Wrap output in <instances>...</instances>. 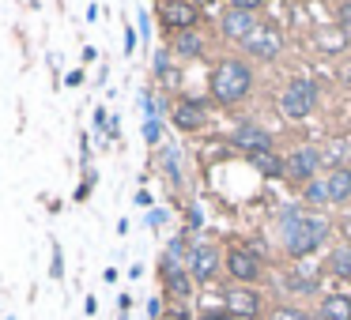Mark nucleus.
Masks as SVG:
<instances>
[{
	"instance_id": "nucleus-1",
	"label": "nucleus",
	"mask_w": 351,
	"mask_h": 320,
	"mask_svg": "<svg viewBox=\"0 0 351 320\" xmlns=\"http://www.w3.org/2000/svg\"><path fill=\"white\" fill-rule=\"evenodd\" d=\"M280 230H283V249H287V256L298 260V256H310L328 237V219L325 215H306L298 207H283Z\"/></svg>"
},
{
	"instance_id": "nucleus-2",
	"label": "nucleus",
	"mask_w": 351,
	"mask_h": 320,
	"mask_svg": "<svg viewBox=\"0 0 351 320\" xmlns=\"http://www.w3.org/2000/svg\"><path fill=\"white\" fill-rule=\"evenodd\" d=\"M250 91H253L250 64L238 61V57H223L212 72V98L219 106H238L242 98H250Z\"/></svg>"
},
{
	"instance_id": "nucleus-3",
	"label": "nucleus",
	"mask_w": 351,
	"mask_h": 320,
	"mask_svg": "<svg viewBox=\"0 0 351 320\" xmlns=\"http://www.w3.org/2000/svg\"><path fill=\"white\" fill-rule=\"evenodd\" d=\"M200 19V4L197 0H159V23L167 31L182 34V31H193Z\"/></svg>"
},
{
	"instance_id": "nucleus-4",
	"label": "nucleus",
	"mask_w": 351,
	"mask_h": 320,
	"mask_svg": "<svg viewBox=\"0 0 351 320\" xmlns=\"http://www.w3.org/2000/svg\"><path fill=\"white\" fill-rule=\"evenodd\" d=\"M313 102H317V87L310 83V79H291L287 87H283V94H280V109L287 117H310V109H313Z\"/></svg>"
},
{
	"instance_id": "nucleus-5",
	"label": "nucleus",
	"mask_w": 351,
	"mask_h": 320,
	"mask_svg": "<svg viewBox=\"0 0 351 320\" xmlns=\"http://www.w3.org/2000/svg\"><path fill=\"white\" fill-rule=\"evenodd\" d=\"M223 312H227V317H238V320L261 317V294L253 286H230L227 294H223Z\"/></svg>"
},
{
	"instance_id": "nucleus-6",
	"label": "nucleus",
	"mask_w": 351,
	"mask_h": 320,
	"mask_svg": "<svg viewBox=\"0 0 351 320\" xmlns=\"http://www.w3.org/2000/svg\"><path fill=\"white\" fill-rule=\"evenodd\" d=\"M242 46H245V53L257 57V61H272V57H280V49H283V34L276 31V27L261 23L257 31L242 42Z\"/></svg>"
},
{
	"instance_id": "nucleus-7",
	"label": "nucleus",
	"mask_w": 351,
	"mask_h": 320,
	"mask_svg": "<svg viewBox=\"0 0 351 320\" xmlns=\"http://www.w3.org/2000/svg\"><path fill=\"white\" fill-rule=\"evenodd\" d=\"M223 267H227V275L238 282V286H250V282L261 279V260L253 256V252H245V249H230L227 256H223Z\"/></svg>"
},
{
	"instance_id": "nucleus-8",
	"label": "nucleus",
	"mask_w": 351,
	"mask_h": 320,
	"mask_svg": "<svg viewBox=\"0 0 351 320\" xmlns=\"http://www.w3.org/2000/svg\"><path fill=\"white\" fill-rule=\"evenodd\" d=\"M257 27H261L257 16H253V12H242V8H227V12H223V19H219V31H223V38H227V42H245Z\"/></svg>"
},
{
	"instance_id": "nucleus-9",
	"label": "nucleus",
	"mask_w": 351,
	"mask_h": 320,
	"mask_svg": "<svg viewBox=\"0 0 351 320\" xmlns=\"http://www.w3.org/2000/svg\"><path fill=\"white\" fill-rule=\"evenodd\" d=\"M189 275L197 282H212L219 275V249L215 245H197L189 252Z\"/></svg>"
},
{
	"instance_id": "nucleus-10",
	"label": "nucleus",
	"mask_w": 351,
	"mask_h": 320,
	"mask_svg": "<svg viewBox=\"0 0 351 320\" xmlns=\"http://www.w3.org/2000/svg\"><path fill=\"white\" fill-rule=\"evenodd\" d=\"M317 166H321L317 147H298V151H291V159H287V174L295 177V181H313Z\"/></svg>"
},
{
	"instance_id": "nucleus-11",
	"label": "nucleus",
	"mask_w": 351,
	"mask_h": 320,
	"mask_svg": "<svg viewBox=\"0 0 351 320\" xmlns=\"http://www.w3.org/2000/svg\"><path fill=\"white\" fill-rule=\"evenodd\" d=\"M230 139H234V147H242L245 155H253V151H272V136H268L261 124H253V121L238 124Z\"/></svg>"
},
{
	"instance_id": "nucleus-12",
	"label": "nucleus",
	"mask_w": 351,
	"mask_h": 320,
	"mask_svg": "<svg viewBox=\"0 0 351 320\" xmlns=\"http://www.w3.org/2000/svg\"><path fill=\"white\" fill-rule=\"evenodd\" d=\"M170 121H174L178 132H197V129H204L208 114H204V106H200V102H178L174 114H170Z\"/></svg>"
},
{
	"instance_id": "nucleus-13",
	"label": "nucleus",
	"mask_w": 351,
	"mask_h": 320,
	"mask_svg": "<svg viewBox=\"0 0 351 320\" xmlns=\"http://www.w3.org/2000/svg\"><path fill=\"white\" fill-rule=\"evenodd\" d=\"M162 279H167V290L174 297H189L193 294V275H189V267H178L174 260H162Z\"/></svg>"
},
{
	"instance_id": "nucleus-14",
	"label": "nucleus",
	"mask_w": 351,
	"mask_h": 320,
	"mask_svg": "<svg viewBox=\"0 0 351 320\" xmlns=\"http://www.w3.org/2000/svg\"><path fill=\"white\" fill-rule=\"evenodd\" d=\"M317 317L321 320H351V297L348 294H325Z\"/></svg>"
},
{
	"instance_id": "nucleus-15",
	"label": "nucleus",
	"mask_w": 351,
	"mask_h": 320,
	"mask_svg": "<svg viewBox=\"0 0 351 320\" xmlns=\"http://www.w3.org/2000/svg\"><path fill=\"white\" fill-rule=\"evenodd\" d=\"M170 49H174V57H182V61H193V57L204 53V38H200L197 31H182V34H174Z\"/></svg>"
},
{
	"instance_id": "nucleus-16",
	"label": "nucleus",
	"mask_w": 351,
	"mask_h": 320,
	"mask_svg": "<svg viewBox=\"0 0 351 320\" xmlns=\"http://www.w3.org/2000/svg\"><path fill=\"white\" fill-rule=\"evenodd\" d=\"M250 166L257 170L261 177H280L283 170H287V162H283L276 151H253L250 155Z\"/></svg>"
},
{
	"instance_id": "nucleus-17",
	"label": "nucleus",
	"mask_w": 351,
	"mask_h": 320,
	"mask_svg": "<svg viewBox=\"0 0 351 320\" xmlns=\"http://www.w3.org/2000/svg\"><path fill=\"white\" fill-rule=\"evenodd\" d=\"M325 185H328V200H332V204L348 200L351 196V170L348 166H343V170H328Z\"/></svg>"
},
{
	"instance_id": "nucleus-18",
	"label": "nucleus",
	"mask_w": 351,
	"mask_h": 320,
	"mask_svg": "<svg viewBox=\"0 0 351 320\" xmlns=\"http://www.w3.org/2000/svg\"><path fill=\"white\" fill-rule=\"evenodd\" d=\"M328 271L340 275V279H351V245H336L332 256H328Z\"/></svg>"
},
{
	"instance_id": "nucleus-19",
	"label": "nucleus",
	"mask_w": 351,
	"mask_h": 320,
	"mask_svg": "<svg viewBox=\"0 0 351 320\" xmlns=\"http://www.w3.org/2000/svg\"><path fill=\"white\" fill-rule=\"evenodd\" d=\"M317 46H325V49H343L348 46V34H328V31H317Z\"/></svg>"
},
{
	"instance_id": "nucleus-20",
	"label": "nucleus",
	"mask_w": 351,
	"mask_h": 320,
	"mask_svg": "<svg viewBox=\"0 0 351 320\" xmlns=\"http://www.w3.org/2000/svg\"><path fill=\"white\" fill-rule=\"evenodd\" d=\"M306 200H310V204H325V200H328V185L325 181H310V185H306Z\"/></svg>"
},
{
	"instance_id": "nucleus-21",
	"label": "nucleus",
	"mask_w": 351,
	"mask_h": 320,
	"mask_svg": "<svg viewBox=\"0 0 351 320\" xmlns=\"http://www.w3.org/2000/svg\"><path fill=\"white\" fill-rule=\"evenodd\" d=\"M272 320H310L302 309H295V305H280V309L272 312ZM313 320H321V317H313Z\"/></svg>"
},
{
	"instance_id": "nucleus-22",
	"label": "nucleus",
	"mask_w": 351,
	"mask_h": 320,
	"mask_svg": "<svg viewBox=\"0 0 351 320\" xmlns=\"http://www.w3.org/2000/svg\"><path fill=\"white\" fill-rule=\"evenodd\" d=\"M343 159H348V144H332V147H328L325 162H328V166H332V170H343V166H340Z\"/></svg>"
},
{
	"instance_id": "nucleus-23",
	"label": "nucleus",
	"mask_w": 351,
	"mask_h": 320,
	"mask_svg": "<svg viewBox=\"0 0 351 320\" xmlns=\"http://www.w3.org/2000/svg\"><path fill=\"white\" fill-rule=\"evenodd\" d=\"M340 27H343V34L351 38V0H343V4H340Z\"/></svg>"
},
{
	"instance_id": "nucleus-24",
	"label": "nucleus",
	"mask_w": 351,
	"mask_h": 320,
	"mask_svg": "<svg viewBox=\"0 0 351 320\" xmlns=\"http://www.w3.org/2000/svg\"><path fill=\"white\" fill-rule=\"evenodd\" d=\"M268 0H230V8H242V12H257V8H265Z\"/></svg>"
},
{
	"instance_id": "nucleus-25",
	"label": "nucleus",
	"mask_w": 351,
	"mask_h": 320,
	"mask_svg": "<svg viewBox=\"0 0 351 320\" xmlns=\"http://www.w3.org/2000/svg\"><path fill=\"white\" fill-rule=\"evenodd\" d=\"M49 267H53V279H61V275H64V271H61V267H64V264H61V249H57V245H53V264H49Z\"/></svg>"
},
{
	"instance_id": "nucleus-26",
	"label": "nucleus",
	"mask_w": 351,
	"mask_h": 320,
	"mask_svg": "<svg viewBox=\"0 0 351 320\" xmlns=\"http://www.w3.org/2000/svg\"><path fill=\"white\" fill-rule=\"evenodd\" d=\"M132 49H136V34L125 31V53H132Z\"/></svg>"
},
{
	"instance_id": "nucleus-27",
	"label": "nucleus",
	"mask_w": 351,
	"mask_h": 320,
	"mask_svg": "<svg viewBox=\"0 0 351 320\" xmlns=\"http://www.w3.org/2000/svg\"><path fill=\"white\" fill-rule=\"evenodd\" d=\"M197 4H204V8H212V4H219V0H197Z\"/></svg>"
},
{
	"instance_id": "nucleus-28",
	"label": "nucleus",
	"mask_w": 351,
	"mask_h": 320,
	"mask_svg": "<svg viewBox=\"0 0 351 320\" xmlns=\"http://www.w3.org/2000/svg\"><path fill=\"white\" fill-rule=\"evenodd\" d=\"M167 320H185V317H182V312H174V317H167Z\"/></svg>"
}]
</instances>
